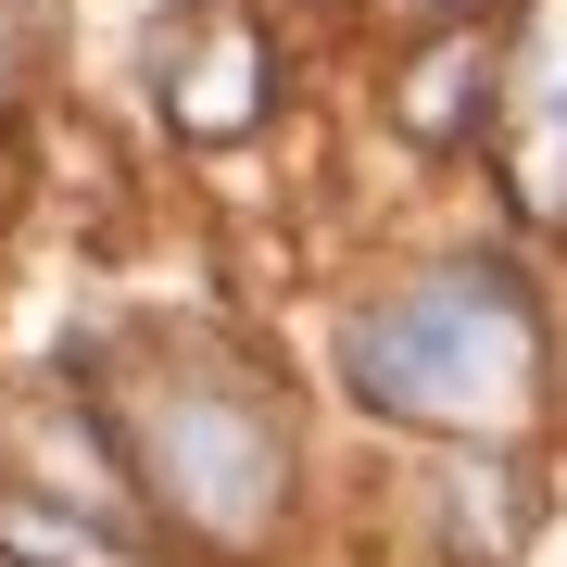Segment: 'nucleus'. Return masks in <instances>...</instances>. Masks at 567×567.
<instances>
[{"label":"nucleus","mask_w":567,"mask_h":567,"mask_svg":"<svg viewBox=\"0 0 567 567\" xmlns=\"http://www.w3.org/2000/svg\"><path fill=\"white\" fill-rule=\"evenodd\" d=\"M114 429H126V454H140V480L177 505L203 543H252L265 517H278V492H290V442H278V416H265V391L240 379H126L114 391Z\"/></svg>","instance_id":"f03ea898"},{"label":"nucleus","mask_w":567,"mask_h":567,"mask_svg":"<svg viewBox=\"0 0 567 567\" xmlns=\"http://www.w3.org/2000/svg\"><path fill=\"white\" fill-rule=\"evenodd\" d=\"M189 126H240L252 114V39L240 25H215V63H203V102H177Z\"/></svg>","instance_id":"20e7f679"},{"label":"nucleus","mask_w":567,"mask_h":567,"mask_svg":"<svg viewBox=\"0 0 567 567\" xmlns=\"http://www.w3.org/2000/svg\"><path fill=\"white\" fill-rule=\"evenodd\" d=\"M517 164H529V203H567V0H529V39H517Z\"/></svg>","instance_id":"7ed1b4c3"},{"label":"nucleus","mask_w":567,"mask_h":567,"mask_svg":"<svg viewBox=\"0 0 567 567\" xmlns=\"http://www.w3.org/2000/svg\"><path fill=\"white\" fill-rule=\"evenodd\" d=\"M341 379L404 429H505L543 379V316L505 265H454L429 290H391L379 316H353Z\"/></svg>","instance_id":"f257e3e1"}]
</instances>
